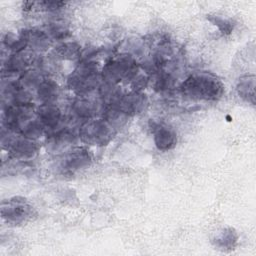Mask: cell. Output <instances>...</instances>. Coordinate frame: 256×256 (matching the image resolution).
Segmentation results:
<instances>
[{"label": "cell", "instance_id": "6da1fadb", "mask_svg": "<svg viewBox=\"0 0 256 256\" xmlns=\"http://www.w3.org/2000/svg\"><path fill=\"white\" fill-rule=\"evenodd\" d=\"M183 94L192 99L215 100L221 95L222 85L219 80L210 74H195L183 82Z\"/></svg>", "mask_w": 256, "mask_h": 256}, {"label": "cell", "instance_id": "7a4b0ae2", "mask_svg": "<svg viewBox=\"0 0 256 256\" xmlns=\"http://www.w3.org/2000/svg\"><path fill=\"white\" fill-rule=\"evenodd\" d=\"M112 127L103 120L87 121L81 126L79 136L82 141L91 145H104L112 137Z\"/></svg>", "mask_w": 256, "mask_h": 256}, {"label": "cell", "instance_id": "8fae6325", "mask_svg": "<svg viewBox=\"0 0 256 256\" xmlns=\"http://www.w3.org/2000/svg\"><path fill=\"white\" fill-rule=\"evenodd\" d=\"M38 95L46 104H51L50 102L58 95L56 84L52 81H42L38 85Z\"/></svg>", "mask_w": 256, "mask_h": 256}, {"label": "cell", "instance_id": "ba28073f", "mask_svg": "<svg viewBox=\"0 0 256 256\" xmlns=\"http://www.w3.org/2000/svg\"><path fill=\"white\" fill-rule=\"evenodd\" d=\"M89 160H90L89 155L85 151L75 150V151L68 153L64 157L63 163H62V168L65 171L73 172V171L78 170V169L82 168L83 166L87 165Z\"/></svg>", "mask_w": 256, "mask_h": 256}, {"label": "cell", "instance_id": "5b68a950", "mask_svg": "<svg viewBox=\"0 0 256 256\" xmlns=\"http://www.w3.org/2000/svg\"><path fill=\"white\" fill-rule=\"evenodd\" d=\"M31 207L21 200H9L1 206L2 218L11 224H19L30 216Z\"/></svg>", "mask_w": 256, "mask_h": 256}, {"label": "cell", "instance_id": "277c9868", "mask_svg": "<svg viewBox=\"0 0 256 256\" xmlns=\"http://www.w3.org/2000/svg\"><path fill=\"white\" fill-rule=\"evenodd\" d=\"M134 62L130 57L121 56L112 60L103 69L104 77L111 83L129 77L134 72Z\"/></svg>", "mask_w": 256, "mask_h": 256}, {"label": "cell", "instance_id": "30bf717a", "mask_svg": "<svg viewBox=\"0 0 256 256\" xmlns=\"http://www.w3.org/2000/svg\"><path fill=\"white\" fill-rule=\"evenodd\" d=\"M156 146L160 150H167L174 146L176 142V135L167 127H159L154 135Z\"/></svg>", "mask_w": 256, "mask_h": 256}, {"label": "cell", "instance_id": "52a82bcc", "mask_svg": "<svg viewBox=\"0 0 256 256\" xmlns=\"http://www.w3.org/2000/svg\"><path fill=\"white\" fill-rule=\"evenodd\" d=\"M118 109L122 113H137L139 112L145 105L146 101L143 95L134 93L124 96L123 98L118 100Z\"/></svg>", "mask_w": 256, "mask_h": 256}, {"label": "cell", "instance_id": "3957f363", "mask_svg": "<svg viewBox=\"0 0 256 256\" xmlns=\"http://www.w3.org/2000/svg\"><path fill=\"white\" fill-rule=\"evenodd\" d=\"M71 88L78 92H89L97 86V69L91 64L80 66L69 79Z\"/></svg>", "mask_w": 256, "mask_h": 256}, {"label": "cell", "instance_id": "7c38bea8", "mask_svg": "<svg viewBox=\"0 0 256 256\" xmlns=\"http://www.w3.org/2000/svg\"><path fill=\"white\" fill-rule=\"evenodd\" d=\"M74 110L81 117H90L96 111V107L94 103L89 100H79L75 102Z\"/></svg>", "mask_w": 256, "mask_h": 256}, {"label": "cell", "instance_id": "9c48e42d", "mask_svg": "<svg viewBox=\"0 0 256 256\" xmlns=\"http://www.w3.org/2000/svg\"><path fill=\"white\" fill-rule=\"evenodd\" d=\"M39 121L48 127L54 128L60 121L61 113L52 104H46L39 109Z\"/></svg>", "mask_w": 256, "mask_h": 256}, {"label": "cell", "instance_id": "8992f818", "mask_svg": "<svg viewBox=\"0 0 256 256\" xmlns=\"http://www.w3.org/2000/svg\"><path fill=\"white\" fill-rule=\"evenodd\" d=\"M7 150H9L16 158L26 159L32 157L36 152V145L32 141V139L26 137H7L6 139Z\"/></svg>", "mask_w": 256, "mask_h": 256}]
</instances>
